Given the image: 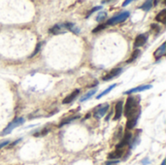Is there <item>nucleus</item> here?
Wrapping results in <instances>:
<instances>
[{"mask_svg":"<svg viewBox=\"0 0 166 165\" xmlns=\"http://www.w3.org/2000/svg\"><path fill=\"white\" fill-rule=\"evenodd\" d=\"M109 109V104H102V105H99L98 108L95 110V113H94V117L96 119H101L102 117H104V115L107 113Z\"/></svg>","mask_w":166,"mask_h":165,"instance_id":"39448f33","label":"nucleus"},{"mask_svg":"<svg viewBox=\"0 0 166 165\" xmlns=\"http://www.w3.org/2000/svg\"><path fill=\"white\" fill-rule=\"evenodd\" d=\"M151 27H152V28L154 29V30H156V32L160 30V27L158 26L157 24H156V23H154V24H152V25H151Z\"/></svg>","mask_w":166,"mask_h":165,"instance_id":"393cba45","label":"nucleus"},{"mask_svg":"<svg viewBox=\"0 0 166 165\" xmlns=\"http://www.w3.org/2000/svg\"><path fill=\"white\" fill-rule=\"evenodd\" d=\"M130 139H131L130 132H126V133L124 134L123 140L120 141V143H119V144L117 145V150H121L124 146H126L129 143V141H130Z\"/></svg>","mask_w":166,"mask_h":165,"instance_id":"1a4fd4ad","label":"nucleus"},{"mask_svg":"<svg viewBox=\"0 0 166 165\" xmlns=\"http://www.w3.org/2000/svg\"><path fill=\"white\" fill-rule=\"evenodd\" d=\"M104 28H105V25L104 24H100V25H98V26L95 28V29H93V30H92V32H93V33L98 32V31H100V30H102V29H104Z\"/></svg>","mask_w":166,"mask_h":165,"instance_id":"5701e85b","label":"nucleus"},{"mask_svg":"<svg viewBox=\"0 0 166 165\" xmlns=\"http://www.w3.org/2000/svg\"><path fill=\"white\" fill-rule=\"evenodd\" d=\"M149 89H152V85H142V86H139V87H136L134 89H131L127 91H125L124 94H131V93H134V92H138V91H144V90H147Z\"/></svg>","mask_w":166,"mask_h":165,"instance_id":"6e6552de","label":"nucleus"},{"mask_svg":"<svg viewBox=\"0 0 166 165\" xmlns=\"http://www.w3.org/2000/svg\"><path fill=\"white\" fill-rule=\"evenodd\" d=\"M123 155V150H116L115 152L111 153L110 155H108L109 159H116V158H120L121 157V155Z\"/></svg>","mask_w":166,"mask_h":165,"instance_id":"4468645a","label":"nucleus"},{"mask_svg":"<svg viewBox=\"0 0 166 165\" xmlns=\"http://www.w3.org/2000/svg\"><path fill=\"white\" fill-rule=\"evenodd\" d=\"M79 93H80V89H76V90H74L71 94H69L68 96H66V97L63 99V101H62V103H63V104L71 103V102L74 100V99H75L77 96H78Z\"/></svg>","mask_w":166,"mask_h":165,"instance_id":"f8f14e48","label":"nucleus"},{"mask_svg":"<svg viewBox=\"0 0 166 165\" xmlns=\"http://www.w3.org/2000/svg\"><path fill=\"white\" fill-rule=\"evenodd\" d=\"M116 84H114V85H112V86H110L109 87H108V89H105L104 91H102V92L100 93V94H99V95H97V96H96V99H100L102 96H104V95H106V94H108L109 92H110V91L111 90H112L113 89H115V87H116Z\"/></svg>","mask_w":166,"mask_h":165,"instance_id":"dca6fc26","label":"nucleus"},{"mask_svg":"<svg viewBox=\"0 0 166 165\" xmlns=\"http://www.w3.org/2000/svg\"><path fill=\"white\" fill-rule=\"evenodd\" d=\"M139 118L138 117H134V118H131L128 120V122H126V129H132V128H134L136 123H137V120Z\"/></svg>","mask_w":166,"mask_h":165,"instance_id":"2eb2a0df","label":"nucleus"},{"mask_svg":"<svg viewBox=\"0 0 166 165\" xmlns=\"http://www.w3.org/2000/svg\"><path fill=\"white\" fill-rule=\"evenodd\" d=\"M129 15H130V13H129L128 11H125V12L120 13V14L118 15V16H115V17H113L112 19H110L108 21H107V24L108 25H114V24L123 23V21H124L129 17Z\"/></svg>","mask_w":166,"mask_h":165,"instance_id":"f03ea898","label":"nucleus"},{"mask_svg":"<svg viewBox=\"0 0 166 165\" xmlns=\"http://www.w3.org/2000/svg\"><path fill=\"white\" fill-rule=\"evenodd\" d=\"M24 122V118H17V119H15L13 122H11V123L8 124V126H7L4 130L2 131V134L3 135H6V134H9L11 133V132L13 131V129L15 127H18V126H20Z\"/></svg>","mask_w":166,"mask_h":165,"instance_id":"7ed1b4c3","label":"nucleus"},{"mask_svg":"<svg viewBox=\"0 0 166 165\" xmlns=\"http://www.w3.org/2000/svg\"><path fill=\"white\" fill-rule=\"evenodd\" d=\"M78 118V116L77 117H71V118H68V119H65V120H62V122L59 124V126H62L63 125V124H66V123H68V122H71V120H75V119H77Z\"/></svg>","mask_w":166,"mask_h":165,"instance_id":"4be33fe9","label":"nucleus"},{"mask_svg":"<svg viewBox=\"0 0 166 165\" xmlns=\"http://www.w3.org/2000/svg\"><path fill=\"white\" fill-rule=\"evenodd\" d=\"M96 91H97V90H96V89H93L90 90V91H88V92L86 94V95H84L83 98L81 99V102H84L86 100H87V99H90V98L92 96V95H93L95 92H96Z\"/></svg>","mask_w":166,"mask_h":165,"instance_id":"f3484780","label":"nucleus"},{"mask_svg":"<svg viewBox=\"0 0 166 165\" xmlns=\"http://www.w3.org/2000/svg\"><path fill=\"white\" fill-rule=\"evenodd\" d=\"M161 165H165V160H163V161H162V163H161Z\"/></svg>","mask_w":166,"mask_h":165,"instance_id":"c85d7f7f","label":"nucleus"},{"mask_svg":"<svg viewBox=\"0 0 166 165\" xmlns=\"http://www.w3.org/2000/svg\"><path fill=\"white\" fill-rule=\"evenodd\" d=\"M67 31V26H66V23H58L54 25L53 27L50 29V33L51 34H62V33H65Z\"/></svg>","mask_w":166,"mask_h":165,"instance_id":"20e7f679","label":"nucleus"},{"mask_svg":"<svg viewBox=\"0 0 166 165\" xmlns=\"http://www.w3.org/2000/svg\"><path fill=\"white\" fill-rule=\"evenodd\" d=\"M106 17H107L106 12H100V13H98V15L96 16V21H104L106 19Z\"/></svg>","mask_w":166,"mask_h":165,"instance_id":"aec40b11","label":"nucleus"},{"mask_svg":"<svg viewBox=\"0 0 166 165\" xmlns=\"http://www.w3.org/2000/svg\"><path fill=\"white\" fill-rule=\"evenodd\" d=\"M121 114H123V101H119L116 104V111H115V117L114 120H118L120 119Z\"/></svg>","mask_w":166,"mask_h":165,"instance_id":"9b49d317","label":"nucleus"},{"mask_svg":"<svg viewBox=\"0 0 166 165\" xmlns=\"http://www.w3.org/2000/svg\"><path fill=\"white\" fill-rule=\"evenodd\" d=\"M8 144H9V141H4V142L0 143V149H2L3 147H5L6 145H8Z\"/></svg>","mask_w":166,"mask_h":165,"instance_id":"a878e982","label":"nucleus"},{"mask_svg":"<svg viewBox=\"0 0 166 165\" xmlns=\"http://www.w3.org/2000/svg\"><path fill=\"white\" fill-rule=\"evenodd\" d=\"M139 97L129 96L126 100V103L124 106V116L129 120L134 117H138L139 110Z\"/></svg>","mask_w":166,"mask_h":165,"instance_id":"f257e3e1","label":"nucleus"},{"mask_svg":"<svg viewBox=\"0 0 166 165\" xmlns=\"http://www.w3.org/2000/svg\"><path fill=\"white\" fill-rule=\"evenodd\" d=\"M121 71H123V69L120 68V67L115 68V69H113L112 71H110L107 75H105L102 79H103V81H110V80H112L114 78H116V77H118V75H120L121 73Z\"/></svg>","mask_w":166,"mask_h":165,"instance_id":"423d86ee","label":"nucleus"},{"mask_svg":"<svg viewBox=\"0 0 166 165\" xmlns=\"http://www.w3.org/2000/svg\"><path fill=\"white\" fill-rule=\"evenodd\" d=\"M102 9V7L101 6H98V7H93V8H92L90 12L87 13V17L86 18H88L90 16H91L92 14H93L94 12H97V11H99V10H101Z\"/></svg>","mask_w":166,"mask_h":165,"instance_id":"412c9836","label":"nucleus"},{"mask_svg":"<svg viewBox=\"0 0 166 165\" xmlns=\"http://www.w3.org/2000/svg\"><path fill=\"white\" fill-rule=\"evenodd\" d=\"M129 3H131V0H127V1H124L123 3V6H126L127 4H129Z\"/></svg>","mask_w":166,"mask_h":165,"instance_id":"bb28decb","label":"nucleus"},{"mask_svg":"<svg viewBox=\"0 0 166 165\" xmlns=\"http://www.w3.org/2000/svg\"><path fill=\"white\" fill-rule=\"evenodd\" d=\"M148 163H149V160H148L147 158H146V159H144V161H143V164H144V165H146V164H148Z\"/></svg>","mask_w":166,"mask_h":165,"instance_id":"cd10ccee","label":"nucleus"},{"mask_svg":"<svg viewBox=\"0 0 166 165\" xmlns=\"http://www.w3.org/2000/svg\"><path fill=\"white\" fill-rule=\"evenodd\" d=\"M152 6H153L152 1H146V2L143 3V5L140 7V8H141L142 10H144V11H149L151 8H152Z\"/></svg>","mask_w":166,"mask_h":165,"instance_id":"6ab92c4d","label":"nucleus"},{"mask_svg":"<svg viewBox=\"0 0 166 165\" xmlns=\"http://www.w3.org/2000/svg\"><path fill=\"white\" fill-rule=\"evenodd\" d=\"M165 46H166V43H162L160 47H158L157 49L156 50V52L154 53V56L156 58V59H159L162 56H165V53H166V49H165Z\"/></svg>","mask_w":166,"mask_h":165,"instance_id":"0eeeda50","label":"nucleus"},{"mask_svg":"<svg viewBox=\"0 0 166 165\" xmlns=\"http://www.w3.org/2000/svg\"><path fill=\"white\" fill-rule=\"evenodd\" d=\"M40 47H41V43H39V44H38V46H37V48H36V50L34 51V53H33V54H31V56H30V57H32V56H35V54H36L37 53H38V52H39V50H40Z\"/></svg>","mask_w":166,"mask_h":165,"instance_id":"b1692460","label":"nucleus"},{"mask_svg":"<svg viewBox=\"0 0 166 165\" xmlns=\"http://www.w3.org/2000/svg\"><path fill=\"white\" fill-rule=\"evenodd\" d=\"M147 42V35L145 34H140L135 38L134 41V48H139L142 47L144 44Z\"/></svg>","mask_w":166,"mask_h":165,"instance_id":"9d476101","label":"nucleus"},{"mask_svg":"<svg viewBox=\"0 0 166 165\" xmlns=\"http://www.w3.org/2000/svg\"><path fill=\"white\" fill-rule=\"evenodd\" d=\"M156 21H158V23H166V10L163 9L161 10L159 13L156 15Z\"/></svg>","mask_w":166,"mask_h":165,"instance_id":"ddd939ff","label":"nucleus"},{"mask_svg":"<svg viewBox=\"0 0 166 165\" xmlns=\"http://www.w3.org/2000/svg\"><path fill=\"white\" fill-rule=\"evenodd\" d=\"M140 54V50H135L133 53H132V54H131V56L129 57V59L126 61V63H131V62H133L136 58L138 57V56Z\"/></svg>","mask_w":166,"mask_h":165,"instance_id":"a211bd4d","label":"nucleus"}]
</instances>
